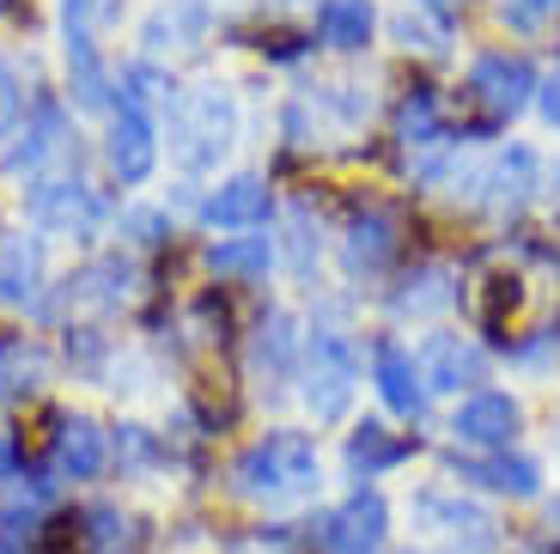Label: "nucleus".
<instances>
[{
	"mask_svg": "<svg viewBox=\"0 0 560 554\" xmlns=\"http://www.w3.org/2000/svg\"><path fill=\"white\" fill-rule=\"evenodd\" d=\"M244 499H268V506H287V499H305L317 487V445L305 432H268L232 470Z\"/></svg>",
	"mask_w": 560,
	"mask_h": 554,
	"instance_id": "1",
	"label": "nucleus"
},
{
	"mask_svg": "<svg viewBox=\"0 0 560 554\" xmlns=\"http://www.w3.org/2000/svg\"><path fill=\"white\" fill-rule=\"evenodd\" d=\"M232 135H238V116H232V97L220 85H196V92L177 97V111H171V153H177L183 171L220 165Z\"/></svg>",
	"mask_w": 560,
	"mask_h": 554,
	"instance_id": "2",
	"label": "nucleus"
},
{
	"mask_svg": "<svg viewBox=\"0 0 560 554\" xmlns=\"http://www.w3.org/2000/svg\"><path fill=\"white\" fill-rule=\"evenodd\" d=\"M299 384H305V402L317 420H341L348 415L353 390H360V360H353V347L341 342V335L317 330L305 342V372H299Z\"/></svg>",
	"mask_w": 560,
	"mask_h": 554,
	"instance_id": "3",
	"label": "nucleus"
},
{
	"mask_svg": "<svg viewBox=\"0 0 560 554\" xmlns=\"http://www.w3.org/2000/svg\"><path fill=\"white\" fill-rule=\"evenodd\" d=\"M469 92H476L481 111L518 116L524 104L536 97V68H530L524 56H505V49H493V56H481L476 68H469Z\"/></svg>",
	"mask_w": 560,
	"mask_h": 554,
	"instance_id": "4",
	"label": "nucleus"
},
{
	"mask_svg": "<svg viewBox=\"0 0 560 554\" xmlns=\"http://www.w3.org/2000/svg\"><path fill=\"white\" fill-rule=\"evenodd\" d=\"M384 530H390V506H384V494L378 487H360V494L341 499V512L329 518L323 542H329V554H378Z\"/></svg>",
	"mask_w": 560,
	"mask_h": 554,
	"instance_id": "5",
	"label": "nucleus"
},
{
	"mask_svg": "<svg viewBox=\"0 0 560 554\" xmlns=\"http://www.w3.org/2000/svg\"><path fill=\"white\" fill-rule=\"evenodd\" d=\"M518 427H524L518 402L500 396V390H476V396L451 415V432H457L463 445H476V451H512Z\"/></svg>",
	"mask_w": 560,
	"mask_h": 554,
	"instance_id": "6",
	"label": "nucleus"
},
{
	"mask_svg": "<svg viewBox=\"0 0 560 554\" xmlns=\"http://www.w3.org/2000/svg\"><path fill=\"white\" fill-rule=\"evenodd\" d=\"M153 165H159V128L140 97H122L110 116V171L122 183H140Z\"/></svg>",
	"mask_w": 560,
	"mask_h": 554,
	"instance_id": "7",
	"label": "nucleus"
},
{
	"mask_svg": "<svg viewBox=\"0 0 560 554\" xmlns=\"http://www.w3.org/2000/svg\"><path fill=\"white\" fill-rule=\"evenodd\" d=\"M110 0H68V61H73V92L80 104H104V68H98V19Z\"/></svg>",
	"mask_w": 560,
	"mask_h": 554,
	"instance_id": "8",
	"label": "nucleus"
},
{
	"mask_svg": "<svg viewBox=\"0 0 560 554\" xmlns=\"http://www.w3.org/2000/svg\"><path fill=\"white\" fill-rule=\"evenodd\" d=\"M415 366H420V384L427 390H463V384H481V372H488L481 347L463 342V335H427Z\"/></svg>",
	"mask_w": 560,
	"mask_h": 554,
	"instance_id": "9",
	"label": "nucleus"
},
{
	"mask_svg": "<svg viewBox=\"0 0 560 554\" xmlns=\"http://www.w3.org/2000/svg\"><path fill=\"white\" fill-rule=\"evenodd\" d=\"M31 213H37V226H49V232H92V226L104 220V201L85 183H37L31 189Z\"/></svg>",
	"mask_w": 560,
	"mask_h": 554,
	"instance_id": "10",
	"label": "nucleus"
},
{
	"mask_svg": "<svg viewBox=\"0 0 560 554\" xmlns=\"http://www.w3.org/2000/svg\"><path fill=\"white\" fill-rule=\"evenodd\" d=\"M372 366H378V390H384V402H390V415H402V420H420V366H415V354H408L402 342H390L384 335L378 347H372Z\"/></svg>",
	"mask_w": 560,
	"mask_h": 554,
	"instance_id": "11",
	"label": "nucleus"
},
{
	"mask_svg": "<svg viewBox=\"0 0 560 554\" xmlns=\"http://www.w3.org/2000/svg\"><path fill=\"white\" fill-rule=\"evenodd\" d=\"M268 183L262 177H232L225 189H213L208 201H201V220L208 226H262L268 220Z\"/></svg>",
	"mask_w": 560,
	"mask_h": 554,
	"instance_id": "12",
	"label": "nucleus"
},
{
	"mask_svg": "<svg viewBox=\"0 0 560 554\" xmlns=\"http://www.w3.org/2000/svg\"><path fill=\"white\" fill-rule=\"evenodd\" d=\"M415 518L427 530H439V536H469V542H481V549H488L493 542V524H488V512H476V506H469V499H451V494H420L415 499Z\"/></svg>",
	"mask_w": 560,
	"mask_h": 554,
	"instance_id": "13",
	"label": "nucleus"
},
{
	"mask_svg": "<svg viewBox=\"0 0 560 554\" xmlns=\"http://www.w3.org/2000/svg\"><path fill=\"white\" fill-rule=\"evenodd\" d=\"M536 153H524V147H505V153H493L488 165L476 171V189H488L493 208H518L524 195L536 189Z\"/></svg>",
	"mask_w": 560,
	"mask_h": 554,
	"instance_id": "14",
	"label": "nucleus"
},
{
	"mask_svg": "<svg viewBox=\"0 0 560 554\" xmlns=\"http://www.w3.org/2000/svg\"><path fill=\"white\" fill-rule=\"evenodd\" d=\"M463 482H481L493 487V494H512V499H530L536 487H542V470H536L530 458H512V451H488V458H469L457 463Z\"/></svg>",
	"mask_w": 560,
	"mask_h": 554,
	"instance_id": "15",
	"label": "nucleus"
},
{
	"mask_svg": "<svg viewBox=\"0 0 560 554\" xmlns=\"http://www.w3.org/2000/svg\"><path fill=\"white\" fill-rule=\"evenodd\" d=\"M37 280H43L37 244L19 238V232H0V299H7V305H31V299H37Z\"/></svg>",
	"mask_w": 560,
	"mask_h": 554,
	"instance_id": "16",
	"label": "nucleus"
},
{
	"mask_svg": "<svg viewBox=\"0 0 560 554\" xmlns=\"http://www.w3.org/2000/svg\"><path fill=\"white\" fill-rule=\"evenodd\" d=\"M104 432H98V420H85V415H73V420H61V432H56V463L73 475V482H92V475L104 470Z\"/></svg>",
	"mask_w": 560,
	"mask_h": 554,
	"instance_id": "17",
	"label": "nucleus"
},
{
	"mask_svg": "<svg viewBox=\"0 0 560 554\" xmlns=\"http://www.w3.org/2000/svg\"><path fill=\"white\" fill-rule=\"evenodd\" d=\"M396 256V220L390 213H360V220L348 226V263H353V275H378L384 263Z\"/></svg>",
	"mask_w": 560,
	"mask_h": 554,
	"instance_id": "18",
	"label": "nucleus"
},
{
	"mask_svg": "<svg viewBox=\"0 0 560 554\" xmlns=\"http://www.w3.org/2000/svg\"><path fill=\"white\" fill-rule=\"evenodd\" d=\"M317 37L329 49H365V37H372V0H323Z\"/></svg>",
	"mask_w": 560,
	"mask_h": 554,
	"instance_id": "19",
	"label": "nucleus"
},
{
	"mask_svg": "<svg viewBox=\"0 0 560 554\" xmlns=\"http://www.w3.org/2000/svg\"><path fill=\"white\" fill-rule=\"evenodd\" d=\"M61 135H68L61 111H43L37 128H25V135H19V147L7 153V171H13V177H25V171H37L43 159H56L61 153Z\"/></svg>",
	"mask_w": 560,
	"mask_h": 554,
	"instance_id": "20",
	"label": "nucleus"
},
{
	"mask_svg": "<svg viewBox=\"0 0 560 554\" xmlns=\"http://www.w3.org/2000/svg\"><path fill=\"white\" fill-rule=\"evenodd\" d=\"M122 287H128V268L122 263H92V268H80V275L68 280V305L73 311L116 305V299H122Z\"/></svg>",
	"mask_w": 560,
	"mask_h": 554,
	"instance_id": "21",
	"label": "nucleus"
},
{
	"mask_svg": "<svg viewBox=\"0 0 560 554\" xmlns=\"http://www.w3.org/2000/svg\"><path fill=\"white\" fill-rule=\"evenodd\" d=\"M208 263L220 268V275L256 280V275H268V263H275V250H268V238H220V244L208 250Z\"/></svg>",
	"mask_w": 560,
	"mask_h": 554,
	"instance_id": "22",
	"label": "nucleus"
},
{
	"mask_svg": "<svg viewBox=\"0 0 560 554\" xmlns=\"http://www.w3.org/2000/svg\"><path fill=\"white\" fill-rule=\"evenodd\" d=\"M402 451H408V445H402V439H390V432H384L378 420H365V427L348 439V463H353V475H378V470H390V463H402Z\"/></svg>",
	"mask_w": 560,
	"mask_h": 554,
	"instance_id": "23",
	"label": "nucleus"
},
{
	"mask_svg": "<svg viewBox=\"0 0 560 554\" xmlns=\"http://www.w3.org/2000/svg\"><path fill=\"white\" fill-rule=\"evenodd\" d=\"M293 323L287 318H268V330H262V342H256V372H268V378H287L293 372Z\"/></svg>",
	"mask_w": 560,
	"mask_h": 554,
	"instance_id": "24",
	"label": "nucleus"
},
{
	"mask_svg": "<svg viewBox=\"0 0 560 554\" xmlns=\"http://www.w3.org/2000/svg\"><path fill=\"white\" fill-rule=\"evenodd\" d=\"M402 140L408 147H433V140H445V128H439V111H433V97H415L402 111Z\"/></svg>",
	"mask_w": 560,
	"mask_h": 554,
	"instance_id": "25",
	"label": "nucleus"
},
{
	"mask_svg": "<svg viewBox=\"0 0 560 554\" xmlns=\"http://www.w3.org/2000/svg\"><path fill=\"white\" fill-rule=\"evenodd\" d=\"M445 299H451L445 275H439V268H427V275H420V292H402V311H439Z\"/></svg>",
	"mask_w": 560,
	"mask_h": 554,
	"instance_id": "26",
	"label": "nucleus"
},
{
	"mask_svg": "<svg viewBox=\"0 0 560 554\" xmlns=\"http://www.w3.org/2000/svg\"><path fill=\"white\" fill-rule=\"evenodd\" d=\"M13 116H19V92H13V73L0 68V135L13 128Z\"/></svg>",
	"mask_w": 560,
	"mask_h": 554,
	"instance_id": "27",
	"label": "nucleus"
},
{
	"mask_svg": "<svg viewBox=\"0 0 560 554\" xmlns=\"http://www.w3.org/2000/svg\"><path fill=\"white\" fill-rule=\"evenodd\" d=\"M536 104H542V116L560 128V73H555V80H542V85H536Z\"/></svg>",
	"mask_w": 560,
	"mask_h": 554,
	"instance_id": "28",
	"label": "nucleus"
},
{
	"mask_svg": "<svg viewBox=\"0 0 560 554\" xmlns=\"http://www.w3.org/2000/svg\"><path fill=\"white\" fill-rule=\"evenodd\" d=\"M396 37H402L408 49H415V43H420V49H439V43H433V31H427V25H415V19H396Z\"/></svg>",
	"mask_w": 560,
	"mask_h": 554,
	"instance_id": "29",
	"label": "nucleus"
},
{
	"mask_svg": "<svg viewBox=\"0 0 560 554\" xmlns=\"http://www.w3.org/2000/svg\"><path fill=\"white\" fill-rule=\"evenodd\" d=\"M13 470H19V451H13V439L0 432V482H13Z\"/></svg>",
	"mask_w": 560,
	"mask_h": 554,
	"instance_id": "30",
	"label": "nucleus"
},
{
	"mask_svg": "<svg viewBox=\"0 0 560 554\" xmlns=\"http://www.w3.org/2000/svg\"><path fill=\"white\" fill-rule=\"evenodd\" d=\"M420 7H433V13H451V7H463V0H420Z\"/></svg>",
	"mask_w": 560,
	"mask_h": 554,
	"instance_id": "31",
	"label": "nucleus"
}]
</instances>
